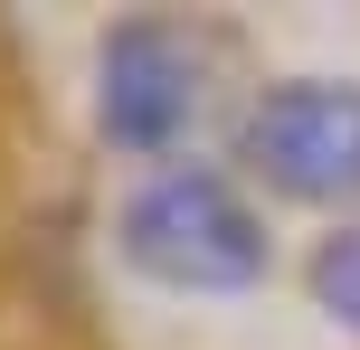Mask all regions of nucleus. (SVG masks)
Returning a JSON list of instances; mask_svg holds the SVG:
<instances>
[{"label": "nucleus", "mask_w": 360, "mask_h": 350, "mask_svg": "<svg viewBox=\"0 0 360 350\" xmlns=\"http://www.w3.org/2000/svg\"><path fill=\"white\" fill-rule=\"evenodd\" d=\"M114 246L162 294H256L275 275L266 208L228 180L218 161H162L114 218Z\"/></svg>", "instance_id": "obj_1"}, {"label": "nucleus", "mask_w": 360, "mask_h": 350, "mask_svg": "<svg viewBox=\"0 0 360 350\" xmlns=\"http://www.w3.org/2000/svg\"><path fill=\"white\" fill-rule=\"evenodd\" d=\"M237 161L304 208H360V86L285 76L237 114Z\"/></svg>", "instance_id": "obj_2"}, {"label": "nucleus", "mask_w": 360, "mask_h": 350, "mask_svg": "<svg viewBox=\"0 0 360 350\" xmlns=\"http://www.w3.org/2000/svg\"><path fill=\"white\" fill-rule=\"evenodd\" d=\"M209 114V48L180 19H114L95 38V133L114 152L162 161Z\"/></svg>", "instance_id": "obj_3"}, {"label": "nucleus", "mask_w": 360, "mask_h": 350, "mask_svg": "<svg viewBox=\"0 0 360 350\" xmlns=\"http://www.w3.org/2000/svg\"><path fill=\"white\" fill-rule=\"evenodd\" d=\"M313 294H323L332 322H351V332H360V227H342V237L313 256Z\"/></svg>", "instance_id": "obj_4"}]
</instances>
